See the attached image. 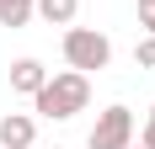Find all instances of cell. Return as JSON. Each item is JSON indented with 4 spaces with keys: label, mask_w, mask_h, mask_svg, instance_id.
<instances>
[{
    "label": "cell",
    "mask_w": 155,
    "mask_h": 149,
    "mask_svg": "<svg viewBox=\"0 0 155 149\" xmlns=\"http://www.w3.org/2000/svg\"><path fill=\"white\" fill-rule=\"evenodd\" d=\"M32 106H38V117H54V122L86 112L91 106V74H80V69L48 74L43 85H38V96H32Z\"/></svg>",
    "instance_id": "6da1fadb"
},
{
    "label": "cell",
    "mask_w": 155,
    "mask_h": 149,
    "mask_svg": "<svg viewBox=\"0 0 155 149\" xmlns=\"http://www.w3.org/2000/svg\"><path fill=\"white\" fill-rule=\"evenodd\" d=\"M64 64H70V69H80V74L107 69V64H112L107 32H96V27H64Z\"/></svg>",
    "instance_id": "7a4b0ae2"
},
{
    "label": "cell",
    "mask_w": 155,
    "mask_h": 149,
    "mask_svg": "<svg viewBox=\"0 0 155 149\" xmlns=\"http://www.w3.org/2000/svg\"><path fill=\"white\" fill-rule=\"evenodd\" d=\"M86 144L91 149H128L134 144V112H128V106H107V112L96 117V128H91Z\"/></svg>",
    "instance_id": "3957f363"
},
{
    "label": "cell",
    "mask_w": 155,
    "mask_h": 149,
    "mask_svg": "<svg viewBox=\"0 0 155 149\" xmlns=\"http://www.w3.org/2000/svg\"><path fill=\"white\" fill-rule=\"evenodd\" d=\"M38 144V122L27 112H11V117H0V149H32Z\"/></svg>",
    "instance_id": "277c9868"
},
{
    "label": "cell",
    "mask_w": 155,
    "mask_h": 149,
    "mask_svg": "<svg viewBox=\"0 0 155 149\" xmlns=\"http://www.w3.org/2000/svg\"><path fill=\"white\" fill-rule=\"evenodd\" d=\"M48 80V69L38 59H16L11 64V90H21V96H38V85Z\"/></svg>",
    "instance_id": "5b68a950"
},
{
    "label": "cell",
    "mask_w": 155,
    "mask_h": 149,
    "mask_svg": "<svg viewBox=\"0 0 155 149\" xmlns=\"http://www.w3.org/2000/svg\"><path fill=\"white\" fill-rule=\"evenodd\" d=\"M80 11V0H38V16H43L48 27H70Z\"/></svg>",
    "instance_id": "8992f818"
},
{
    "label": "cell",
    "mask_w": 155,
    "mask_h": 149,
    "mask_svg": "<svg viewBox=\"0 0 155 149\" xmlns=\"http://www.w3.org/2000/svg\"><path fill=\"white\" fill-rule=\"evenodd\" d=\"M32 11H38V0H0V27H27Z\"/></svg>",
    "instance_id": "52a82bcc"
},
{
    "label": "cell",
    "mask_w": 155,
    "mask_h": 149,
    "mask_svg": "<svg viewBox=\"0 0 155 149\" xmlns=\"http://www.w3.org/2000/svg\"><path fill=\"white\" fill-rule=\"evenodd\" d=\"M134 64H139V69H155V32H144V37H139V48H134Z\"/></svg>",
    "instance_id": "ba28073f"
},
{
    "label": "cell",
    "mask_w": 155,
    "mask_h": 149,
    "mask_svg": "<svg viewBox=\"0 0 155 149\" xmlns=\"http://www.w3.org/2000/svg\"><path fill=\"white\" fill-rule=\"evenodd\" d=\"M139 32H155V0H139Z\"/></svg>",
    "instance_id": "9c48e42d"
},
{
    "label": "cell",
    "mask_w": 155,
    "mask_h": 149,
    "mask_svg": "<svg viewBox=\"0 0 155 149\" xmlns=\"http://www.w3.org/2000/svg\"><path fill=\"white\" fill-rule=\"evenodd\" d=\"M139 144H144V149H155V106H150V122H144V133H139Z\"/></svg>",
    "instance_id": "30bf717a"
},
{
    "label": "cell",
    "mask_w": 155,
    "mask_h": 149,
    "mask_svg": "<svg viewBox=\"0 0 155 149\" xmlns=\"http://www.w3.org/2000/svg\"><path fill=\"white\" fill-rule=\"evenodd\" d=\"M128 149H144V144H128Z\"/></svg>",
    "instance_id": "8fae6325"
}]
</instances>
